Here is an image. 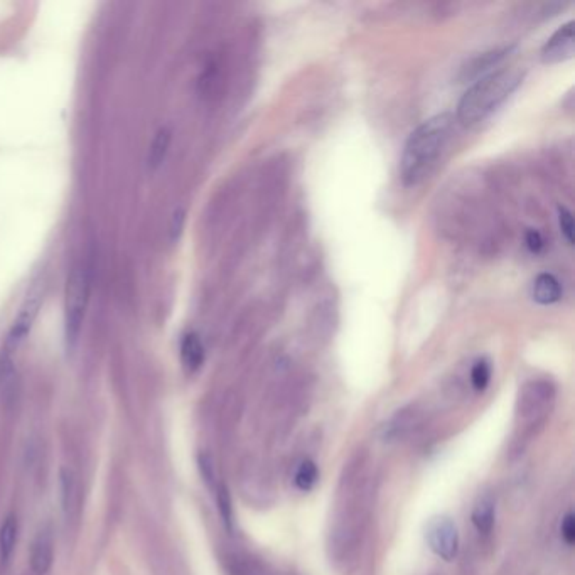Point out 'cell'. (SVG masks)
<instances>
[{"label":"cell","mask_w":575,"mask_h":575,"mask_svg":"<svg viewBox=\"0 0 575 575\" xmlns=\"http://www.w3.org/2000/svg\"><path fill=\"white\" fill-rule=\"evenodd\" d=\"M491 380V364L488 360H477L471 368V385L476 391H485Z\"/></svg>","instance_id":"19"},{"label":"cell","mask_w":575,"mask_h":575,"mask_svg":"<svg viewBox=\"0 0 575 575\" xmlns=\"http://www.w3.org/2000/svg\"><path fill=\"white\" fill-rule=\"evenodd\" d=\"M181 362L188 373H194L204 363V346L196 333H188L181 341Z\"/></svg>","instance_id":"12"},{"label":"cell","mask_w":575,"mask_h":575,"mask_svg":"<svg viewBox=\"0 0 575 575\" xmlns=\"http://www.w3.org/2000/svg\"><path fill=\"white\" fill-rule=\"evenodd\" d=\"M216 503H218V510L222 514V520L225 523L226 528L231 532L233 530V506H231V498L226 486H218L216 489Z\"/></svg>","instance_id":"21"},{"label":"cell","mask_w":575,"mask_h":575,"mask_svg":"<svg viewBox=\"0 0 575 575\" xmlns=\"http://www.w3.org/2000/svg\"><path fill=\"white\" fill-rule=\"evenodd\" d=\"M523 80L518 68H503L476 80L464 93L457 107V118L464 126H476L486 120L506 100Z\"/></svg>","instance_id":"3"},{"label":"cell","mask_w":575,"mask_h":575,"mask_svg":"<svg viewBox=\"0 0 575 575\" xmlns=\"http://www.w3.org/2000/svg\"><path fill=\"white\" fill-rule=\"evenodd\" d=\"M91 290V270L87 265H76L66 282L64 292V341L66 350L75 351L87 316Z\"/></svg>","instance_id":"4"},{"label":"cell","mask_w":575,"mask_h":575,"mask_svg":"<svg viewBox=\"0 0 575 575\" xmlns=\"http://www.w3.org/2000/svg\"><path fill=\"white\" fill-rule=\"evenodd\" d=\"M471 522L479 535L488 537L493 533V528L496 523V506L491 495H483L479 496V500L476 501L475 508L471 513Z\"/></svg>","instance_id":"10"},{"label":"cell","mask_w":575,"mask_h":575,"mask_svg":"<svg viewBox=\"0 0 575 575\" xmlns=\"http://www.w3.org/2000/svg\"><path fill=\"white\" fill-rule=\"evenodd\" d=\"M525 243L526 247H528V250L533 251V253H538V251L543 249V245H545L543 237H542L538 231H535V230L526 231Z\"/></svg>","instance_id":"25"},{"label":"cell","mask_w":575,"mask_h":575,"mask_svg":"<svg viewBox=\"0 0 575 575\" xmlns=\"http://www.w3.org/2000/svg\"><path fill=\"white\" fill-rule=\"evenodd\" d=\"M42 296H44V292H42L41 286H36V288L29 292L24 306L21 307V311L17 314L13 327H11L9 335H7L5 344H4V353H2V354L13 358L14 351H17V348L23 344V341L29 336V333H31V329H33V325H34V321H36V317H38L39 307H41V302H42Z\"/></svg>","instance_id":"7"},{"label":"cell","mask_w":575,"mask_h":575,"mask_svg":"<svg viewBox=\"0 0 575 575\" xmlns=\"http://www.w3.org/2000/svg\"><path fill=\"white\" fill-rule=\"evenodd\" d=\"M419 424H420V419L417 412L401 410L385 426L383 438L388 442H399L412 436L413 432L419 429Z\"/></svg>","instance_id":"11"},{"label":"cell","mask_w":575,"mask_h":575,"mask_svg":"<svg viewBox=\"0 0 575 575\" xmlns=\"http://www.w3.org/2000/svg\"><path fill=\"white\" fill-rule=\"evenodd\" d=\"M559 225H561V231L567 240V243L574 245V218L565 206L559 208Z\"/></svg>","instance_id":"22"},{"label":"cell","mask_w":575,"mask_h":575,"mask_svg":"<svg viewBox=\"0 0 575 575\" xmlns=\"http://www.w3.org/2000/svg\"><path fill=\"white\" fill-rule=\"evenodd\" d=\"M557 397L555 385L549 380H532L520 390L516 415L525 426H538L551 413Z\"/></svg>","instance_id":"5"},{"label":"cell","mask_w":575,"mask_h":575,"mask_svg":"<svg viewBox=\"0 0 575 575\" xmlns=\"http://www.w3.org/2000/svg\"><path fill=\"white\" fill-rule=\"evenodd\" d=\"M574 23H567L559 27L542 50V61L547 64L562 63L574 56Z\"/></svg>","instance_id":"8"},{"label":"cell","mask_w":575,"mask_h":575,"mask_svg":"<svg viewBox=\"0 0 575 575\" xmlns=\"http://www.w3.org/2000/svg\"><path fill=\"white\" fill-rule=\"evenodd\" d=\"M373 498V483L368 464L353 459L339 481L336 510L329 530L331 562L341 572H351L360 561Z\"/></svg>","instance_id":"1"},{"label":"cell","mask_w":575,"mask_h":575,"mask_svg":"<svg viewBox=\"0 0 575 575\" xmlns=\"http://www.w3.org/2000/svg\"><path fill=\"white\" fill-rule=\"evenodd\" d=\"M454 132V117L440 113L417 127L407 138L401 161V181L407 186L422 183L438 165L442 152L449 146Z\"/></svg>","instance_id":"2"},{"label":"cell","mask_w":575,"mask_h":575,"mask_svg":"<svg viewBox=\"0 0 575 575\" xmlns=\"http://www.w3.org/2000/svg\"><path fill=\"white\" fill-rule=\"evenodd\" d=\"M235 575H296L288 570H280L269 563L255 559H243L238 562L237 574Z\"/></svg>","instance_id":"18"},{"label":"cell","mask_w":575,"mask_h":575,"mask_svg":"<svg viewBox=\"0 0 575 575\" xmlns=\"http://www.w3.org/2000/svg\"><path fill=\"white\" fill-rule=\"evenodd\" d=\"M319 479V471H317V466L311 459H304L299 464V467L296 469V475H294V483H296V488L307 493L316 486Z\"/></svg>","instance_id":"17"},{"label":"cell","mask_w":575,"mask_h":575,"mask_svg":"<svg viewBox=\"0 0 575 575\" xmlns=\"http://www.w3.org/2000/svg\"><path fill=\"white\" fill-rule=\"evenodd\" d=\"M510 50L491 51V52H485L481 56L475 58L471 63L467 64L463 70V76L466 80H471L475 78L479 80V76L488 75L491 73L489 70L495 68L496 64H500V61L504 60V56L508 54Z\"/></svg>","instance_id":"14"},{"label":"cell","mask_w":575,"mask_h":575,"mask_svg":"<svg viewBox=\"0 0 575 575\" xmlns=\"http://www.w3.org/2000/svg\"><path fill=\"white\" fill-rule=\"evenodd\" d=\"M54 559V545L50 532H39L31 547V569L34 574L44 575L50 572Z\"/></svg>","instance_id":"9"},{"label":"cell","mask_w":575,"mask_h":575,"mask_svg":"<svg viewBox=\"0 0 575 575\" xmlns=\"http://www.w3.org/2000/svg\"><path fill=\"white\" fill-rule=\"evenodd\" d=\"M17 518L14 514L5 516V520L0 525V561L2 562H9V559L13 557L14 549H15V542H17Z\"/></svg>","instance_id":"16"},{"label":"cell","mask_w":575,"mask_h":575,"mask_svg":"<svg viewBox=\"0 0 575 575\" xmlns=\"http://www.w3.org/2000/svg\"><path fill=\"white\" fill-rule=\"evenodd\" d=\"M61 503H63L64 514H68L75 503V477L68 469H61Z\"/></svg>","instance_id":"20"},{"label":"cell","mask_w":575,"mask_h":575,"mask_svg":"<svg viewBox=\"0 0 575 575\" xmlns=\"http://www.w3.org/2000/svg\"><path fill=\"white\" fill-rule=\"evenodd\" d=\"M184 218H186L184 210H181V208L175 210L174 214H173V220H171V228H169L171 241H175V240H179V237H181L183 228H184Z\"/></svg>","instance_id":"24"},{"label":"cell","mask_w":575,"mask_h":575,"mask_svg":"<svg viewBox=\"0 0 575 575\" xmlns=\"http://www.w3.org/2000/svg\"><path fill=\"white\" fill-rule=\"evenodd\" d=\"M561 537H562L563 543L567 547H574L575 543V516L574 513L567 512L562 518V523H561Z\"/></svg>","instance_id":"23"},{"label":"cell","mask_w":575,"mask_h":575,"mask_svg":"<svg viewBox=\"0 0 575 575\" xmlns=\"http://www.w3.org/2000/svg\"><path fill=\"white\" fill-rule=\"evenodd\" d=\"M171 140H173V134L165 127L156 134V137L150 144L149 154H147V167L150 171H157L163 165L164 159L171 147Z\"/></svg>","instance_id":"15"},{"label":"cell","mask_w":575,"mask_h":575,"mask_svg":"<svg viewBox=\"0 0 575 575\" xmlns=\"http://www.w3.org/2000/svg\"><path fill=\"white\" fill-rule=\"evenodd\" d=\"M562 297V288L551 274H540L533 284V299L542 306H551Z\"/></svg>","instance_id":"13"},{"label":"cell","mask_w":575,"mask_h":575,"mask_svg":"<svg viewBox=\"0 0 575 575\" xmlns=\"http://www.w3.org/2000/svg\"><path fill=\"white\" fill-rule=\"evenodd\" d=\"M426 540L429 549L446 562L454 561L459 551V532L449 516L432 518L427 523Z\"/></svg>","instance_id":"6"}]
</instances>
